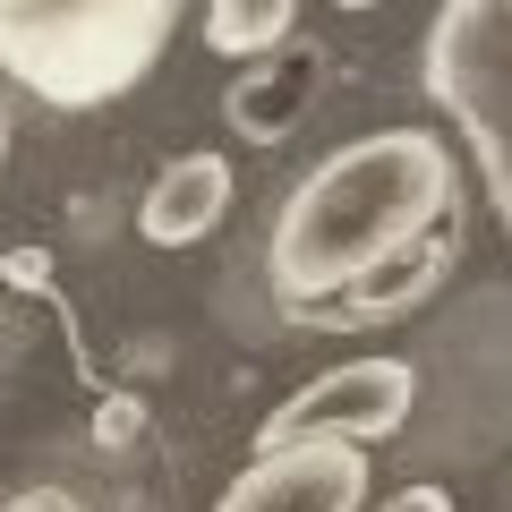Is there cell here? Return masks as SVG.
Returning <instances> with one entry per match:
<instances>
[{
  "mask_svg": "<svg viewBox=\"0 0 512 512\" xmlns=\"http://www.w3.org/2000/svg\"><path fill=\"white\" fill-rule=\"evenodd\" d=\"M427 231H461V171L436 128H376L359 146L325 154L291 188L265 248L274 299L291 316H325L367 265L402 256Z\"/></svg>",
  "mask_w": 512,
  "mask_h": 512,
  "instance_id": "1",
  "label": "cell"
},
{
  "mask_svg": "<svg viewBox=\"0 0 512 512\" xmlns=\"http://www.w3.org/2000/svg\"><path fill=\"white\" fill-rule=\"evenodd\" d=\"M188 0H0V69L52 111L120 103Z\"/></svg>",
  "mask_w": 512,
  "mask_h": 512,
  "instance_id": "2",
  "label": "cell"
},
{
  "mask_svg": "<svg viewBox=\"0 0 512 512\" xmlns=\"http://www.w3.org/2000/svg\"><path fill=\"white\" fill-rule=\"evenodd\" d=\"M427 86L470 128L487 197L512 231V0H444L427 26Z\"/></svg>",
  "mask_w": 512,
  "mask_h": 512,
  "instance_id": "3",
  "label": "cell"
},
{
  "mask_svg": "<svg viewBox=\"0 0 512 512\" xmlns=\"http://www.w3.org/2000/svg\"><path fill=\"white\" fill-rule=\"evenodd\" d=\"M410 402H419L410 359H350V367H325V376L299 384L282 410H265L256 453H274V444H384L393 427L410 419Z\"/></svg>",
  "mask_w": 512,
  "mask_h": 512,
  "instance_id": "4",
  "label": "cell"
},
{
  "mask_svg": "<svg viewBox=\"0 0 512 512\" xmlns=\"http://www.w3.org/2000/svg\"><path fill=\"white\" fill-rule=\"evenodd\" d=\"M367 444H274L222 487L214 512H359Z\"/></svg>",
  "mask_w": 512,
  "mask_h": 512,
  "instance_id": "5",
  "label": "cell"
},
{
  "mask_svg": "<svg viewBox=\"0 0 512 512\" xmlns=\"http://www.w3.org/2000/svg\"><path fill=\"white\" fill-rule=\"evenodd\" d=\"M453 248H461V231H427V239H410L402 256H384V265H367L359 282H350L342 299H333L316 325H393V316H410L427 291L444 282V265H453Z\"/></svg>",
  "mask_w": 512,
  "mask_h": 512,
  "instance_id": "6",
  "label": "cell"
},
{
  "mask_svg": "<svg viewBox=\"0 0 512 512\" xmlns=\"http://www.w3.org/2000/svg\"><path fill=\"white\" fill-rule=\"evenodd\" d=\"M222 205H231V163H222V154H180V163L146 188L137 231H146L154 248H197L222 222Z\"/></svg>",
  "mask_w": 512,
  "mask_h": 512,
  "instance_id": "7",
  "label": "cell"
},
{
  "mask_svg": "<svg viewBox=\"0 0 512 512\" xmlns=\"http://www.w3.org/2000/svg\"><path fill=\"white\" fill-rule=\"evenodd\" d=\"M299 26V0H214L205 9V43L222 60H265L282 52V35Z\"/></svg>",
  "mask_w": 512,
  "mask_h": 512,
  "instance_id": "8",
  "label": "cell"
},
{
  "mask_svg": "<svg viewBox=\"0 0 512 512\" xmlns=\"http://www.w3.org/2000/svg\"><path fill=\"white\" fill-rule=\"evenodd\" d=\"M376 512H453V495L444 487H402V495H384Z\"/></svg>",
  "mask_w": 512,
  "mask_h": 512,
  "instance_id": "9",
  "label": "cell"
},
{
  "mask_svg": "<svg viewBox=\"0 0 512 512\" xmlns=\"http://www.w3.org/2000/svg\"><path fill=\"white\" fill-rule=\"evenodd\" d=\"M0 512H86V504H77L69 487H26L18 504H0Z\"/></svg>",
  "mask_w": 512,
  "mask_h": 512,
  "instance_id": "10",
  "label": "cell"
},
{
  "mask_svg": "<svg viewBox=\"0 0 512 512\" xmlns=\"http://www.w3.org/2000/svg\"><path fill=\"white\" fill-rule=\"evenodd\" d=\"M342 9H376V0H342Z\"/></svg>",
  "mask_w": 512,
  "mask_h": 512,
  "instance_id": "11",
  "label": "cell"
}]
</instances>
